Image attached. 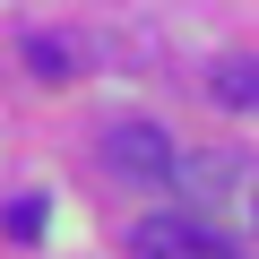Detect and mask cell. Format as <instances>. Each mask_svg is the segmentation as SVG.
<instances>
[{
	"label": "cell",
	"mask_w": 259,
	"mask_h": 259,
	"mask_svg": "<svg viewBox=\"0 0 259 259\" xmlns=\"http://www.w3.org/2000/svg\"><path fill=\"white\" fill-rule=\"evenodd\" d=\"M173 182H182V199L216 233H233V242L259 233V156H242V147H190Z\"/></svg>",
	"instance_id": "6da1fadb"
},
{
	"label": "cell",
	"mask_w": 259,
	"mask_h": 259,
	"mask_svg": "<svg viewBox=\"0 0 259 259\" xmlns=\"http://www.w3.org/2000/svg\"><path fill=\"white\" fill-rule=\"evenodd\" d=\"M130 250H139V259H242L233 233H216L199 207H182V216H147L139 233H130Z\"/></svg>",
	"instance_id": "7a4b0ae2"
},
{
	"label": "cell",
	"mask_w": 259,
	"mask_h": 259,
	"mask_svg": "<svg viewBox=\"0 0 259 259\" xmlns=\"http://www.w3.org/2000/svg\"><path fill=\"white\" fill-rule=\"evenodd\" d=\"M104 164L121 182H173L182 173V147L164 139V130H147V121H121V130H104Z\"/></svg>",
	"instance_id": "3957f363"
},
{
	"label": "cell",
	"mask_w": 259,
	"mask_h": 259,
	"mask_svg": "<svg viewBox=\"0 0 259 259\" xmlns=\"http://www.w3.org/2000/svg\"><path fill=\"white\" fill-rule=\"evenodd\" d=\"M207 95H216L225 112H259V61H216Z\"/></svg>",
	"instance_id": "277c9868"
},
{
	"label": "cell",
	"mask_w": 259,
	"mask_h": 259,
	"mask_svg": "<svg viewBox=\"0 0 259 259\" xmlns=\"http://www.w3.org/2000/svg\"><path fill=\"white\" fill-rule=\"evenodd\" d=\"M0 233H9V242H44V199H9Z\"/></svg>",
	"instance_id": "5b68a950"
},
{
	"label": "cell",
	"mask_w": 259,
	"mask_h": 259,
	"mask_svg": "<svg viewBox=\"0 0 259 259\" xmlns=\"http://www.w3.org/2000/svg\"><path fill=\"white\" fill-rule=\"evenodd\" d=\"M26 69H44V78H69V52H61V44H26Z\"/></svg>",
	"instance_id": "8992f818"
}]
</instances>
